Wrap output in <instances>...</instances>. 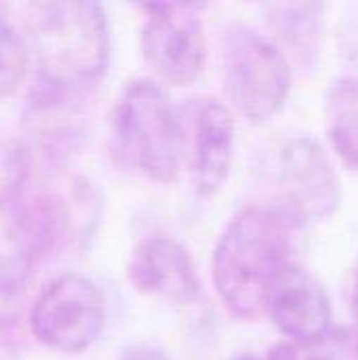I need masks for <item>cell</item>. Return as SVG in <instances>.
Segmentation results:
<instances>
[{
  "label": "cell",
  "mask_w": 358,
  "mask_h": 360,
  "mask_svg": "<svg viewBox=\"0 0 358 360\" xmlns=\"http://www.w3.org/2000/svg\"><path fill=\"white\" fill-rule=\"evenodd\" d=\"M120 360H169L165 356V352H160L158 348L152 346H133L129 348Z\"/></svg>",
  "instance_id": "19"
},
{
  "label": "cell",
  "mask_w": 358,
  "mask_h": 360,
  "mask_svg": "<svg viewBox=\"0 0 358 360\" xmlns=\"http://www.w3.org/2000/svg\"><path fill=\"white\" fill-rule=\"evenodd\" d=\"M293 226L274 207H247L222 232L213 251V285L236 319H255L291 264Z\"/></svg>",
  "instance_id": "1"
},
{
  "label": "cell",
  "mask_w": 358,
  "mask_h": 360,
  "mask_svg": "<svg viewBox=\"0 0 358 360\" xmlns=\"http://www.w3.org/2000/svg\"><path fill=\"white\" fill-rule=\"evenodd\" d=\"M25 129L49 158H65L84 137V122L68 91L40 80L25 105Z\"/></svg>",
  "instance_id": "12"
},
{
  "label": "cell",
  "mask_w": 358,
  "mask_h": 360,
  "mask_svg": "<svg viewBox=\"0 0 358 360\" xmlns=\"http://www.w3.org/2000/svg\"><path fill=\"white\" fill-rule=\"evenodd\" d=\"M352 312L357 316L358 321V268H357V276H354V287H352Z\"/></svg>",
  "instance_id": "20"
},
{
  "label": "cell",
  "mask_w": 358,
  "mask_h": 360,
  "mask_svg": "<svg viewBox=\"0 0 358 360\" xmlns=\"http://www.w3.org/2000/svg\"><path fill=\"white\" fill-rule=\"evenodd\" d=\"M27 42L8 19L0 17V99L17 93L27 74Z\"/></svg>",
  "instance_id": "15"
},
{
  "label": "cell",
  "mask_w": 358,
  "mask_h": 360,
  "mask_svg": "<svg viewBox=\"0 0 358 360\" xmlns=\"http://www.w3.org/2000/svg\"><path fill=\"white\" fill-rule=\"evenodd\" d=\"M323 2H276L266 6L268 25L274 32L276 46L304 72L319 65L325 32Z\"/></svg>",
  "instance_id": "13"
},
{
  "label": "cell",
  "mask_w": 358,
  "mask_h": 360,
  "mask_svg": "<svg viewBox=\"0 0 358 360\" xmlns=\"http://www.w3.org/2000/svg\"><path fill=\"white\" fill-rule=\"evenodd\" d=\"M264 310L287 342L312 348L333 333V306L327 289L304 268L289 264L268 293Z\"/></svg>",
  "instance_id": "8"
},
{
  "label": "cell",
  "mask_w": 358,
  "mask_h": 360,
  "mask_svg": "<svg viewBox=\"0 0 358 360\" xmlns=\"http://www.w3.org/2000/svg\"><path fill=\"white\" fill-rule=\"evenodd\" d=\"M222 61L228 99L245 120L266 124L285 108L293 70L274 40L234 23L224 34Z\"/></svg>",
  "instance_id": "4"
},
{
  "label": "cell",
  "mask_w": 358,
  "mask_h": 360,
  "mask_svg": "<svg viewBox=\"0 0 358 360\" xmlns=\"http://www.w3.org/2000/svg\"><path fill=\"white\" fill-rule=\"evenodd\" d=\"M106 302L99 287L82 274L49 283L30 312L34 338L57 352H82L103 331Z\"/></svg>",
  "instance_id": "6"
},
{
  "label": "cell",
  "mask_w": 358,
  "mask_h": 360,
  "mask_svg": "<svg viewBox=\"0 0 358 360\" xmlns=\"http://www.w3.org/2000/svg\"><path fill=\"white\" fill-rule=\"evenodd\" d=\"M279 205L274 207L293 228L323 221L335 213L342 186L327 148L310 135L285 141L276 167Z\"/></svg>",
  "instance_id": "5"
},
{
  "label": "cell",
  "mask_w": 358,
  "mask_h": 360,
  "mask_svg": "<svg viewBox=\"0 0 358 360\" xmlns=\"http://www.w3.org/2000/svg\"><path fill=\"white\" fill-rule=\"evenodd\" d=\"M114 135L146 177L158 184L179 179L186 131L175 103L158 82L139 78L127 84L114 110Z\"/></svg>",
  "instance_id": "3"
},
{
  "label": "cell",
  "mask_w": 358,
  "mask_h": 360,
  "mask_svg": "<svg viewBox=\"0 0 358 360\" xmlns=\"http://www.w3.org/2000/svg\"><path fill=\"white\" fill-rule=\"evenodd\" d=\"M127 274L137 291L167 304L186 306L200 293V276L192 255L167 236L141 240L129 259Z\"/></svg>",
  "instance_id": "9"
},
{
  "label": "cell",
  "mask_w": 358,
  "mask_h": 360,
  "mask_svg": "<svg viewBox=\"0 0 358 360\" xmlns=\"http://www.w3.org/2000/svg\"><path fill=\"white\" fill-rule=\"evenodd\" d=\"M323 346L325 354L321 360H358V325L333 331Z\"/></svg>",
  "instance_id": "16"
},
{
  "label": "cell",
  "mask_w": 358,
  "mask_h": 360,
  "mask_svg": "<svg viewBox=\"0 0 358 360\" xmlns=\"http://www.w3.org/2000/svg\"><path fill=\"white\" fill-rule=\"evenodd\" d=\"M25 30L42 82L70 91L103 76L112 40L101 4L32 2L25 11Z\"/></svg>",
  "instance_id": "2"
},
{
  "label": "cell",
  "mask_w": 358,
  "mask_h": 360,
  "mask_svg": "<svg viewBox=\"0 0 358 360\" xmlns=\"http://www.w3.org/2000/svg\"><path fill=\"white\" fill-rule=\"evenodd\" d=\"M340 38H342V51L358 65V11L344 19Z\"/></svg>",
  "instance_id": "18"
},
{
  "label": "cell",
  "mask_w": 358,
  "mask_h": 360,
  "mask_svg": "<svg viewBox=\"0 0 358 360\" xmlns=\"http://www.w3.org/2000/svg\"><path fill=\"white\" fill-rule=\"evenodd\" d=\"M236 148L234 112L217 101L205 99L192 116L190 137V177L198 194L211 196L224 188L230 177Z\"/></svg>",
  "instance_id": "10"
},
{
  "label": "cell",
  "mask_w": 358,
  "mask_h": 360,
  "mask_svg": "<svg viewBox=\"0 0 358 360\" xmlns=\"http://www.w3.org/2000/svg\"><path fill=\"white\" fill-rule=\"evenodd\" d=\"M266 360H321V356L312 354L310 348L293 344V342H281L270 348Z\"/></svg>",
  "instance_id": "17"
},
{
  "label": "cell",
  "mask_w": 358,
  "mask_h": 360,
  "mask_svg": "<svg viewBox=\"0 0 358 360\" xmlns=\"http://www.w3.org/2000/svg\"><path fill=\"white\" fill-rule=\"evenodd\" d=\"M141 46L150 68L173 86L192 84L205 65L207 42L190 4H146Z\"/></svg>",
  "instance_id": "7"
},
{
  "label": "cell",
  "mask_w": 358,
  "mask_h": 360,
  "mask_svg": "<svg viewBox=\"0 0 358 360\" xmlns=\"http://www.w3.org/2000/svg\"><path fill=\"white\" fill-rule=\"evenodd\" d=\"M327 131L340 160L358 171V72L340 76L325 97Z\"/></svg>",
  "instance_id": "14"
},
{
  "label": "cell",
  "mask_w": 358,
  "mask_h": 360,
  "mask_svg": "<svg viewBox=\"0 0 358 360\" xmlns=\"http://www.w3.org/2000/svg\"><path fill=\"white\" fill-rule=\"evenodd\" d=\"M38 259L32 234L11 196L0 198V327L19 319Z\"/></svg>",
  "instance_id": "11"
},
{
  "label": "cell",
  "mask_w": 358,
  "mask_h": 360,
  "mask_svg": "<svg viewBox=\"0 0 358 360\" xmlns=\"http://www.w3.org/2000/svg\"><path fill=\"white\" fill-rule=\"evenodd\" d=\"M232 360H260L257 356H253V354H236Z\"/></svg>",
  "instance_id": "21"
}]
</instances>
